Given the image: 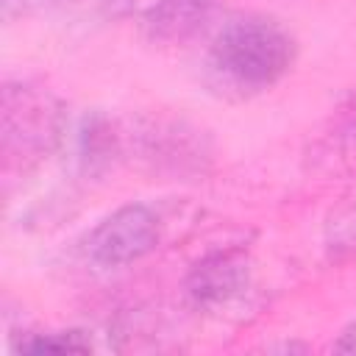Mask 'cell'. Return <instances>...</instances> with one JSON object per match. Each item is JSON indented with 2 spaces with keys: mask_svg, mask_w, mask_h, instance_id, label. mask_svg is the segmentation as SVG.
<instances>
[{
  "mask_svg": "<svg viewBox=\"0 0 356 356\" xmlns=\"http://www.w3.org/2000/svg\"><path fill=\"white\" fill-rule=\"evenodd\" d=\"M125 161L170 181H197L214 161V142L197 122L175 114H147L122 125Z\"/></svg>",
  "mask_w": 356,
  "mask_h": 356,
  "instance_id": "3",
  "label": "cell"
},
{
  "mask_svg": "<svg viewBox=\"0 0 356 356\" xmlns=\"http://www.w3.org/2000/svg\"><path fill=\"white\" fill-rule=\"evenodd\" d=\"M325 242L334 250L356 248V186L328 211V220H325Z\"/></svg>",
  "mask_w": 356,
  "mask_h": 356,
  "instance_id": "9",
  "label": "cell"
},
{
  "mask_svg": "<svg viewBox=\"0 0 356 356\" xmlns=\"http://www.w3.org/2000/svg\"><path fill=\"white\" fill-rule=\"evenodd\" d=\"M125 161L122 122L108 114H89L78 131V167L86 178H100Z\"/></svg>",
  "mask_w": 356,
  "mask_h": 356,
  "instance_id": "7",
  "label": "cell"
},
{
  "mask_svg": "<svg viewBox=\"0 0 356 356\" xmlns=\"http://www.w3.org/2000/svg\"><path fill=\"white\" fill-rule=\"evenodd\" d=\"M220 14V0H153L139 17V33L156 47H184L203 36Z\"/></svg>",
  "mask_w": 356,
  "mask_h": 356,
  "instance_id": "6",
  "label": "cell"
},
{
  "mask_svg": "<svg viewBox=\"0 0 356 356\" xmlns=\"http://www.w3.org/2000/svg\"><path fill=\"white\" fill-rule=\"evenodd\" d=\"M253 289V256L245 248L203 253L184 275V298L203 314H222Z\"/></svg>",
  "mask_w": 356,
  "mask_h": 356,
  "instance_id": "5",
  "label": "cell"
},
{
  "mask_svg": "<svg viewBox=\"0 0 356 356\" xmlns=\"http://www.w3.org/2000/svg\"><path fill=\"white\" fill-rule=\"evenodd\" d=\"M19 353H89L92 339L86 331L67 328V331H28L19 345Z\"/></svg>",
  "mask_w": 356,
  "mask_h": 356,
  "instance_id": "8",
  "label": "cell"
},
{
  "mask_svg": "<svg viewBox=\"0 0 356 356\" xmlns=\"http://www.w3.org/2000/svg\"><path fill=\"white\" fill-rule=\"evenodd\" d=\"M67 131L64 103L33 81H6L0 100V156L6 175H28L44 164Z\"/></svg>",
  "mask_w": 356,
  "mask_h": 356,
  "instance_id": "2",
  "label": "cell"
},
{
  "mask_svg": "<svg viewBox=\"0 0 356 356\" xmlns=\"http://www.w3.org/2000/svg\"><path fill=\"white\" fill-rule=\"evenodd\" d=\"M298 58L292 31L267 14L228 17L206 50V75L225 95L250 97L273 89Z\"/></svg>",
  "mask_w": 356,
  "mask_h": 356,
  "instance_id": "1",
  "label": "cell"
},
{
  "mask_svg": "<svg viewBox=\"0 0 356 356\" xmlns=\"http://www.w3.org/2000/svg\"><path fill=\"white\" fill-rule=\"evenodd\" d=\"M161 242V220L145 203H125L106 214L83 239L86 259L97 267H128L150 256Z\"/></svg>",
  "mask_w": 356,
  "mask_h": 356,
  "instance_id": "4",
  "label": "cell"
},
{
  "mask_svg": "<svg viewBox=\"0 0 356 356\" xmlns=\"http://www.w3.org/2000/svg\"><path fill=\"white\" fill-rule=\"evenodd\" d=\"M64 0H3V14L11 17H28V14H39V11H50L56 6H61Z\"/></svg>",
  "mask_w": 356,
  "mask_h": 356,
  "instance_id": "10",
  "label": "cell"
},
{
  "mask_svg": "<svg viewBox=\"0 0 356 356\" xmlns=\"http://www.w3.org/2000/svg\"><path fill=\"white\" fill-rule=\"evenodd\" d=\"M334 350H339V353H356V320H350L339 331V337L334 342Z\"/></svg>",
  "mask_w": 356,
  "mask_h": 356,
  "instance_id": "11",
  "label": "cell"
}]
</instances>
